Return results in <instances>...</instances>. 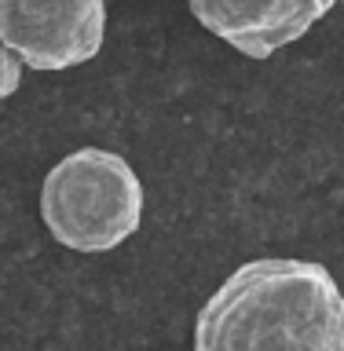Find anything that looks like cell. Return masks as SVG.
Returning a JSON list of instances; mask_svg holds the SVG:
<instances>
[{
    "label": "cell",
    "mask_w": 344,
    "mask_h": 351,
    "mask_svg": "<svg viewBox=\"0 0 344 351\" xmlns=\"http://www.w3.org/2000/svg\"><path fill=\"white\" fill-rule=\"evenodd\" d=\"M194 351H344V293L323 263L246 260L202 304Z\"/></svg>",
    "instance_id": "obj_1"
},
{
    "label": "cell",
    "mask_w": 344,
    "mask_h": 351,
    "mask_svg": "<svg viewBox=\"0 0 344 351\" xmlns=\"http://www.w3.org/2000/svg\"><path fill=\"white\" fill-rule=\"evenodd\" d=\"M41 219L66 249L110 252L143 227V183L114 150H70L44 176Z\"/></svg>",
    "instance_id": "obj_2"
},
{
    "label": "cell",
    "mask_w": 344,
    "mask_h": 351,
    "mask_svg": "<svg viewBox=\"0 0 344 351\" xmlns=\"http://www.w3.org/2000/svg\"><path fill=\"white\" fill-rule=\"evenodd\" d=\"M0 40L30 70H73L106 40V0H0Z\"/></svg>",
    "instance_id": "obj_3"
},
{
    "label": "cell",
    "mask_w": 344,
    "mask_h": 351,
    "mask_svg": "<svg viewBox=\"0 0 344 351\" xmlns=\"http://www.w3.org/2000/svg\"><path fill=\"white\" fill-rule=\"evenodd\" d=\"M213 37L246 59H271L279 48L312 33L337 0H187Z\"/></svg>",
    "instance_id": "obj_4"
},
{
    "label": "cell",
    "mask_w": 344,
    "mask_h": 351,
    "mask_svg": "<svg viewBox=\"0 0 344 351\" xmlns=\"http://www.w3.org/2000/svg\"><path fill=\"white\" fill-rule=\"evenodd\" d=\"M22 84V62L8 51V44L0 40V99H11Z\"/></svg>",
    "instance_id": "obj_5"
}]
</instances>
